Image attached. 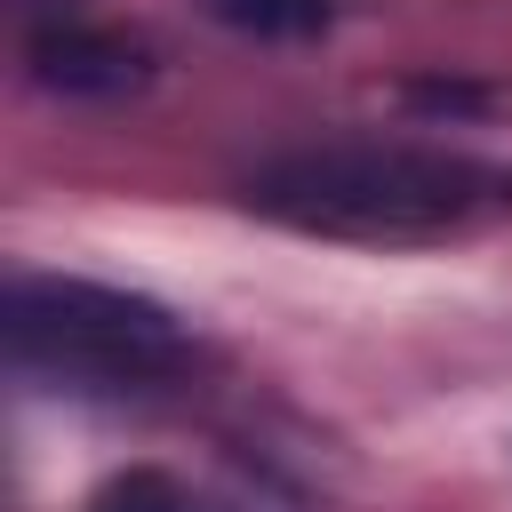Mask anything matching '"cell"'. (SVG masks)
Segmentation results:
<instances>
[{"instance_id": "6da1fadb", "label": "cell", "mask_w": 512, "mask_h": 512, "mask_svg": "<svg viewBox=\"0 0 512 512\" xmlns=\"http://www.w3.org/2000/svg\"><path fill=\"white\" fill-rule=\"evenodd\" d=\"M240 200L264 224L312 232V240H368V248H432L472 240L512 216V168L416 144V136H320L256 160L240 176Z\"/></svg>"}, {"instance_id": "7a4b0ae2", "label": "cell", "mask_w": 512, "mask_h": 512, "mask_svg": "<svg viewBox=\"0 0 512 512\" xmlns=\"http://www.w3.org/2000/svg\"><path fill=\"white\" fill-rule=\"evenodd\" d=\"M184 328L168 304L104 288V280H64V272H24L8 288V360L24 376L72 384V392H144L184 368Z\"/></svg>"}, {"instance_id": "3957f363", "label": "cell", "mask_w": 512, "mask_h": 512, "mask_svg": "<svg viewBox=\"0 0 512 512\" xmlns=\"http://www.w3.org/2000/svg\"><path fill=\"white\" fill-rule=\"evenodd\" d=\"M16 48L56 96H128L152 80V48L104 0H16Z\"/></svg>"}, {"instance_id": "277c9868", "label": "cell", "mask_w": 512, "mask_h": 512, "mask_svg": "<svg viewBox=\"0 0 512 512\" xmlns=\"http://www.w3.org/2000/svg\"><path fill=\"white\" fill-rule=\"evenodd\" d=\"M208 16L248 40H312L336 24V0H208Z\"/></svg>"}, {"instance_id": "5b68a950", "label": "cell", "mask_w": 512, "mask_h": 512, "mask_svg": "<svg viewBox=\"0 0 512 512\" xmlns=\"http://www.w3.org/2000/svg\"><path fill=\"white\" fill-rule=\"evenodd\" d=\"M88 512H216V504H208L192 480L160 472V464H128V472H112V480L96 488Z\"/></svg>"}]
</instances>
